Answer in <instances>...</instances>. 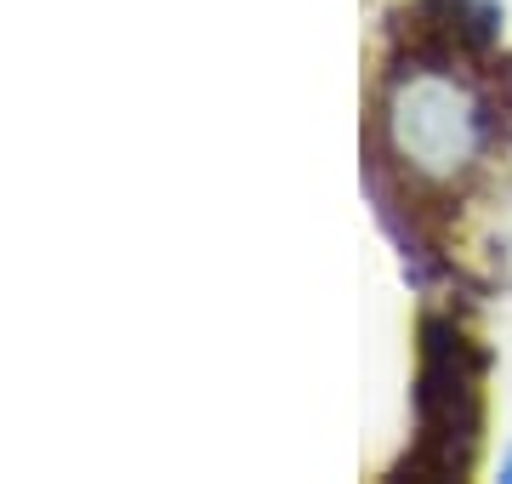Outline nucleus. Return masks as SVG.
<instances>
[{
	"instance_id": "f257e3e1",
	"label": "nucleus",
	"mask_w": 512,
	"mask_h": 484,
	"mask_svg": "<svg viewBox=\"0 0 512 484\" xmlns=\"http://www.w3.org/2000/svg\"><path fill=\"white\" fill-rule=\"evenodd\" d=\"M490 103L450 69H410L387 92V143L421 177H456L490 143Z\"/></svg>"
},
{
	"instance_id": "f03ea898",
	"label": "nucleus",
	"mask_w": 512,
	"mask_h": 484,
	"mask_svg": "<svg viewBox=\"0 0 512 484\" xmlns=\"http://www.w3.org/2000/svg\"><path fill=\"white\" fill-rule=\"evenodd\" d=\"M501 473H507V479H512V456H507V467H501Z\"/></svg>"
}]
</instances>
